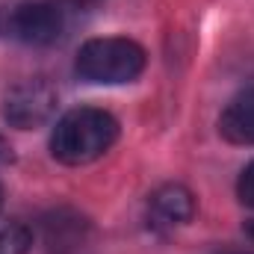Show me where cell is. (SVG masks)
I'll use <instances>...</instances> for the list:
<instances>
[{
	"mask_svg": "<svg viewBox=\"0 0 254 254\" xmlns=\"http://www.w3.org/2000/svg\"><path fill=\"white\" fill-rule=\"evenodd\" d=\"M219 133L234 145H254V89H246L225 107Z\"/></svg>",
	"mask_w": 254,
	"mask_h": 254,
	"instance_id": "6",
	"label": "cell"
},
{
	"mask_svg": "<svg viewBox=\"0 0 254 254\" xmlns=\"http://www.w3.org/2000/svg\"><path fill=\"white\" fill-rule=\"evenodd\" d=\"M33 246V234L24 225L0 228V254H27Z\"/></svg>",
	"mask_w": 254,
	"mask_h": 254,
	"instance_id": "7",
	"label": "cell"
},
{
	"mask_svg": "<svg viewBox=\"0 0 254 254\" xmlns=\"http://www.w3.org/2000/svg\"><path fill=\"white\" fill-rule=\"evenodd\" d=\"M246 231H249V237H254V219L249 222V225H246Z\"/></svg>",
	"mask_w": 254,
	"mask_h": 254,
	"instance_id": "10",
	"label": "cell"
},
{
	"mask_svg": "<svg viewBox=\"0 0 254 254\" xmlns=\"http://www.w3.org/2000/svg\"><path fill=\"white\" fill-rule=\"evenodd\" d=\"M65 33V15L57 3L27 0L0 9V36L21 45H54Z\"/></svg>",
	"mask_w": 254,
	"mask_h": 254,
	"instance_id": "3",
	"label": "cell"
},
{
	"mask_svg": "<svg viewBox=\"0 0 254 254\" xmlns=\"http://www.w3.org/2000/svg\"><path fill=\"white\" fill-rule=\"evenodd\" d=\"M12 160V148H9V142L0 136V163H9Z\"/></svg>",
	"mask_w": 254,
	"mask_h": 254,
	"instance_id": "9",
	"label": "cell"
},
{
	"mask_svg": "<svg viewBox=\"0 0 254 254\" xmlns=\"http://www.w3.org/2000/svg\"><path fill=\"white\" fill-rule=\"evenodd\" d=\"M0 204H3V187H0Z\"/></svg>",
	"mask_w": 254,
	"mask_h": 254,
	"instance_id": "11",
	"label": "cell"
},
{
	"mask_svg": "<svg viewBox=\"0 0 254 254\" xmlns=\"http://www.w3.org/2000/svg\"><path fill=\"white\" fill-rule=\"evenodd\" d=\"M57 89L42 80V77H30L15 83L6 98H3V119L18 130H33L51 122V116L57 113Z\"/></svg>",
	"mask_w": 254,
	"mask_h": 254,
	"instance_id": "4",
	"label": "cell"
},
{
	"mask_svg": "<svg viewBox=\"0 0 254 254\" xmlns=\"http://www.w3.org/2000/svg\"><path fill=\"white\" fill-rule=\"evenodd\" d=\"M237 195L246 207H254V163H249L237 181Z\"/></svg>",
	"mask_w": 254,
	"mask_h": 254,
	"instance_id": "8",
	"label": "cell"
},
{
	"mask_svg": "<svg viewBox=\"0 0 254 254\" xmlns=\"http://www.w3.org/2000/svg\"><path fill=\"white\" fill-rule=\"evenodd\" d=\"M195 216V198L181 184H166L148 201V225L154 231H172Z\"/></svg>",
	"mask_w": 254,
	"mask_h": 254,
	"instance_id": "5",
	"label": "cell"
},
{
	"mask_svg": "<svg viewBox=\"0 0 254 254\" xmlns=\"http://www.w3.org/2000/svg\"><path fill=\"white\" fill-rule=\"evenodd\" d=\"M145 51L133 39L125 36H104L89 39L77 54V74L89 83L119 86L130 83L145 71Z\"/></svg>",
	"mask_w": 254,
	"mask_h": 254,
	"instance_id": "2",
	"label": "cell"
},
{
	"mask_svg": "<svg viewBox=\"0 0 254 254\" xmlns=\"http://www.w3.org/2000/svg\"><path fill=\"white\" fill-rule=\"evenodd\" d=\"M119 139V122L98 107L65 113L51 133V154L65 166H86L104 157Z\"/></svg>",
	"mask_w": 254,
	"mask_h": 254,
	"instance_id": "1",
	"label": "cell"
}]
</instances>
